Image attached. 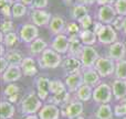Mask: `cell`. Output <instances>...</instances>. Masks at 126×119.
<instances>
[{
  "label": "cell",
  "instance_id": "1f68e13d",
  "mask_svg": "<svg viewBox=\"0 0 126 119\" xmlns=\"http://www.w3.org/2000/svg\"><path fill=\"white\" fill-rule=\"evenodd\" d=\"M6 60L8 61L9 65H15V66H19V65H21L22 61H23L21 54H20L19 52H17V51H11V52L7 53Z\"/></svg>",
  "mask_w": 126,
  "mask_h": 119
},
{
  "label": "cell",
  "instance_id": "b9f144b4",
  "mask_svg": "<svg viewBox=\"0 0 126 119\" xmlns=\"http://www.w3.org/2000/svg\"><path fill=\"white\" fill-rule=\"evenodd\" d=\"M115 115L118 116V117H123V116H126V104L122 103V104H118L115 106Z\"/></svg>",
  "mask_w": 126,
  "mask_h": 119
},
{
  "label": "cell",
  "instance_id": "60d3db41",
  "mask_svg": "<svg viewBox=\"0 0 126 119\" xmlns=\"http://www.w3.org/2000/svg\"><path fill=\"white\" fill-rule=\"evenodd\" d=\"M49 4V0H34L32 4V9H40L44 10Z\"/></svg>",
  "mask_w": 126,
  "mask_h": 119
},
{
  "label": "cell",
  "instance_id": "5b68a950",
  "mask_svg": "<svg viewBox=\"0 0 126 119\" xmlns=\"http://www.w3.org/2000/svg\"><path fill=\"white\" fill-rule=\"evenodd\" d=\"M80 57H81V62H82L83 66L86 67V68H91V67L95 66L96 62L98 60V54L94 48L85 45L83 48Z\"/></svg>",
  "mask_w": 126,
  "mask_h": 119
},
{
  "label": "cell",
  "instance_id": "8d00e7d4",
  "mask_svg": "<svg viewBox=\"0 0 126 119\" xmlns=\"http://www.w3.org/2000/svg\"><path fill=\"white\" fill-rule=\"evenodd\" d=\"M114 8L117 15L126 17V0H116L114 3Z\"/></svg>",
  "mask_w": 126,
  "mask_h": 119
},
{
  "label": "cell",
  "instance_id": "ac0fdd59",
  "mask_svg": "<svg viewBox=\"0 0 126 119\" xmlns=\"http://www.w3.org/2000/svg\"><path fill=\"white\" fill-rule=\"evenodd\" d=\"M40 119H59L60 110L55 105H46L40 110Z\"/></svg>",
  "mask_w": 126,
  "mask_h": 119
},
{
  "label": "cell",
  "instance_id": "c3c4849f",
  "mask_svg": "<svg viewBox=\"0 0 126 119\" xmlns=\"http://www.w3.org/2000/svg\"><path fill=\"white\" fill-rule=\"evenodd\" d=\"M123 31L126 34V17H124V21H123Z\"/></svg>",
  "mask_w": 126,
  "mask_h": 119
},
{
  "label": "cell",
  "instance_id": "681fc988",
  "mask_svg": "<svg viewBox=\"0 0 126 119\" xmlns=\"http://www.w3.org/2000/svg\"><path fill=\"white\" fill-rule=\"evenodd\" d=\"M23 119H38V117H35V116H33V115H28L26 118H23Z\"/></svg>",
  "mask_w": 126,
  "mask_h": 119
},
{
  "label": "cell",
  "instance_id": "e0dca14e",
  "mask_svg": "<svg viewBox=\"0 0 126 119\" xmlns=\"http://www.w3.org/2000/svg\"><path fill=\"white\" fill-rule=\"evenodd\" d=\"M49 26H50L51 32H52L53 34L58 35V34H61L63 31L65 30L66 24H65L64 19H63L61 15L55 14V15H53L52 19H51L50 23H49Z\"/></svg>",
  "mask_w": 126,
  "mask_h": 119
},
{
  "label": "cell",
  "instance_id": "9f6ffc18",
  "mask_svg": "<svg viewBox=\"0 0 126 119\" xmlns=\"http://www.w3.org/2000/svg\"><path fill=\"white\" fill-rule=\"evenodd\" d=\"M123 119H126V118H123Z\"/></svg>",
  "mask_w": 126,
  "mask_h": 119
},
{
  "label": "cell",
  "instance_id": "44dd1931",
  "mask_svg": "<svg viewBox=\"0 0 126 119\" xmlns=\"http://www.w3.org/2000/svg\"><path fill=\"white\" fill-rule=\"evenodd\" d=\"M83 82L84 84L89 85V86H95L96 84H98L100 82V74L97 73L96 69L87 68L83 72Z\"/></svg>",
  "mask_w": 126,
  "mask_h": 119
},
{
  "label": "cell",
  "instance_id": "7bdbcfd3",
  "mask_svg": "<svg viewBox=\"0 0 126 119\" xmlns=\"http://www.w3.org/2000/svg\"><path fill=\"white\" fill-rule=\"evenodd\" d=\"M123 21H124V17L117 15V17L115 18V20L113 21L112 26H114L115 30H123Z\"/></svg>",
  "mask_w": 126,
  "mask_h": 119
},
{
  "label": "cell",
  "instance_id": "d4e9b609",
  "mask_svg": "<svg viewBox=\"0 0 126 119\" xmlns=\"http://www.w3.org/2000/svg\"><path fill=\"white\" fill-rule=\"evenodd\" d=\"M76 96L82 102H87L91 99V97H93V92L91 89V86L86 84H83L80 88L76 91Z\"/></svg>",
  "mask_w": 126,
  "mask_h": 119
},
{
  "label": "cell",
  "instance_id": "ab89813d",
  "mask_svg": "<svg viewBox=\"0 0 126 119\" xmlns=\"http://www.w3.org/2000/svg\"><path fill=\"white\" fill-rule=\"evenodd\" d=\"M79 23H80L81 28L83 29V30H86V29H89L91 26H93V21H92V18L91 15H85L83 19H81L80 21H79Z\"/></svg>",
  "mask_w": 126,
  "mask_h": 119
},
{
  "label": "cell",
  "instance_id": "74e56055",
  "mask_svg": "<svg viewBox=\"0 0 126 119\" xmlns=\"http://www.w3.org/2000/svg\"><path fill=\"white\" fill-rule=\"evenodd\" d=\"M65 31L71 35H78V33L80 32V26L76 23L75 21H72V22H69L65 26Z\"/></svg>",
  "mask_w": 126,
  "mask_h": 119
},
{
  "label": "cell",
  "instance_id": "3957f363",
  "mask_svg": "<svg viewBox=\"0 0 126 119\" xmlns=\"http://www.w3.org/2000/svg\"><path fill=\"white\" fill-rule=\"evenodd\" d=\"M95 69L100 74L101 77H106V76L112 75L115 72L114 60H112L111 57H98L95 64Z\"/></svg>",
  "mask_w": 126,
  "mask_h": 119
},
{
  "label": "cell",
  "instance_id": "6f0895ef",
  "mask_svg": "<svg viewBox=\"0 0 126 119\" xmlns=\"http://www.w3.org/2000/svg\"><path fill=\"white\" fill-rule=\"evenodd\" d=\"M13 1H16V0H13Z\"/></svg>",
  "mask_w": 126,
  "mask_h": 119
},
{
  "label": "cell",
  "instance_id": "11a10c76",
  "mask_svg": "<svg viewBox=\"0 0 126 119\" xmlns=\"http://www.w3.org/2000/svg\"><path fill=\"white\" fill-rule=\"evenodd\" d=\"M125 45H126V42H125Z\"/></svg>",
  "mask_w": 126,
  "mask_h": 119
},
{
  "label": "cell",
  "instance_id": "f1b7e54d",
  "mask_svg": "<svg viewBox=\"0 0 126 119\" xmlns=\"http://www.w3.org/2000/svg\"><path fill=\"white\" fill-rule=\"evenodd\" d=\"M15 114V107L10 102L1 103V119H9Z\"/></svg>",
  "mask_w": 126,
  "mask_h": 119
},
{
  "label": "cell",
  "instance_id": "f35d334b",
  "mask_svg": "<svg viewBox=\"0 0 126 119\" xmlns=\"http://www.w3.org/2000/svg\"><path fill=\"white\" fill-rule=\"evenodd\" d=\"M12 29H13V23L11 20L9 19H6L2 21V24H1V33L2 34H6V33H9V32H12Z\"/></svg>",
  "mask_w": 126,
  "mask_h": 119
},
{
  "label": "cell",
  "instance_id": "d6986e66",
  "mask_svg": "<svg viewBox=\"0 0 126 119\" xmlns=\"http://www.w3.org/2000/svg\"><path fill=\"white\" fill-rule=\"evenodd\" d=\"M21 69L26 76H34L38 72L35 61L32 57H24L21 63Z\"/></svg>",
  "mask_w": 126,
  "mask_h": 119
},
{
  "label": "cell",
  "instance_id": "4316f807",
  "mask_svg": "<svg viewBox=\"0 0 126 119\" xmlns=\"http://www.w3.org/2000/svg\"><path fill=\"white\" fill-rule=\"evenodd\" d=\"M18 94H19V87L16 84H8L4 88V96L10 103H15L18 99Z\"/></svg>",
  "mask_w": 126,
  "mask_h": 119
},
{
  "label": "cell",
  "instance_id": "816d5d0a",
  "mask_svg": "<svg viewBox=\"0 0 126 119\" xmlns=\"http://www.w3.org/2000/svg\"><path fill=\"white\" fill-rule=\"evenodd\" d=\"M74 119H84L83 117H80V116H79V117H76V118H74Z\"/></svg>",
  "mask_w": 126,
  "mask_h": 119
},
{
  "label": "cell",
  "instance_id": "7c38bea8",
  "mask_svg": "<svg viewBox=\"0 0 126 119\" xmlns=\"http://www.w3.org/2000/svg\"><path fill=\"white\" fill-rule=\"evenodd\" d=\"M21 78V68L19 66L9 65V67L2 73V80L4 83H13Z\"/></svg>",
  "mask_w": 126,
  "mask_h": 119
},
{
  "label": "cell",
  "instance_id": "7402d4cb",
  "mask_svg": "<svg viewBox=\"0 0 126 119\" xmlns=\"http://www.w3.org/2000/svg\"><path fill=\"white\" fill-rule=\"evenodd\" d=\"M87 14H89V9H87V7L85 4L79 3V2L73 4V7L71 9V15L75 21L79 22L81 19H83Z\"/></svg>",
  "mask_w": 126,
  "mask_h": 119
},
{
  "label": "cell",
  "instance_id": "6da1fadb",
  "mask_svg": "<svg viewBox=\"0 0 126 119\" xmlns=\"http://www.w3.org/2000/svg\"><path fill=\"white\" fill-rule=\"evenodd\" d=\"M42 68H57L62 62L61 54L53 49H46L39 60Z\"/></svg>",
  "mask_w": 126,
  "mask_h": 119
},
{
  "label": "cell",
  "instance_id": "7dc6e473",
  "mask_svg": "<svg viewBox=\"0 0 126 119\" xmlns=\"http://www.w3.org/2000/svg\"><path fill=\"white\" fill-rule=\"evenodd\" d=\"M19 1L22 2L23 4H26V6H32L34 0H19Z\"/></svg>",
  "mask_w": 126,
  "mask_h": 119
},
{
  "label": "cell",
  "instance_id": "8fae6325",
  "mask_svg": "<svg viewBox=\"0 0 126 119\" xmlns=\"http://www.w3.org/2000/svg\"><path fill=\"white\" fill-rule=\"evenodd\" d=\"M63 68L67 74H75L80 73L81 67L83 66L81 60H79L76 56H72L70 55L69 57H66L62 63Z\"/></svg>",
  "mask_w": 126,
  "mask_h": 119
},
{
  "label": "cell",
  "instance_id": "ffe728a7",
  "mask_svg": "<svg viewBox=\"0 0 126 119\" xmlns=\"http://www.w3.org/2000/svg\"><path fill=\"white\" fill-rule=\"evenodd\" d=\"M83 48L84 46H82V41H81L79 35H71L70 37V49H69L70 55L76 57L80 56Z\"/></svg>",
  "mask_w": 126,
  "mask_h": 119
},
{
  "label": "cell",
  "instance_id": "2e32d148",
  "mask_svg": "<svg viewBox=\"0 0 126 119\" xmlns=\"http://www.w3.org/2000/svg\"><path fill=\"white\" fill-rule=\"evenodd\" d=\"M112 91H113V95L116 99L124 100L126 98V80L116 78L112 85Z\"/></svg>",
  "mask_w": 126,
  "mask_h": 119
},
{
  "label": "cell",
  "instance_id": "f5cc1de1",
  "mask_svg": "<svg viewBox=\"0 0 126 119\" xmlns=\"http://www.w3.org/2000/svg\"><path fill=\"white\" fill-rule=\"evenodd\" d=\"M64 1H66V2H67V3H69V2H70V1H71V0H64Z\"/></svg>",
  "mask_w": 126,
  "mask_h": 119
},
{
  "label": "cell",
  "instance_id": "484cf974",
  "mask_svg": "<svg viewBox=\"0 0 126 119\" xmlns=\"http://www.w3.org/2000/svg\"><path fill=\"white\" fill-rule=\"evenodd\" d=\"M47 49V43L43 39H35L33 42H31L30 44V52L33 55H38L40 53H43V51Z\"/></svg>",
  "mask_w": 126,
  "mask_h": 119
},
{
  "label": "cell",
  "instance_id": "836d02e7",
  "mask_svg": "<svg viewBox=\"0 0 126 119\" xmlns=\"http://www.w3.org/2000/svg\"><path fill=\"white\" fill-rule=\"evenodd\" d=\"M65 91H66V89H65V86L61 80H59V79L50 80V93H52L53 95L61 94Z\"/></svg>",
  "mask_w": 126,
  "mask_h": 119
},
{
  "label": "cell",
  "instance_id": "4fadbf2b",
  "mask_svg": "<svg viewBox=\"0 0 126 119\" xmlns=\"http://www.w3.org/2000/svg\"><path fill=\"white\" fill-rule=\"evenodd\" d=\"M126 53V45L122 42H115V43L110 45L109 55L112 60L121 61L124 59Z\"/></svg>",
  "mask_w": 126,
  "mask_h": 119
},
{
  "label": "cell",
  "instance_id": "5bb4252c",
  "mask_svg": "<svg viewBox=\"0 0 126 119\" xmlns=\"http://www.w3.org/2000/svg\"><path fill=\"white\" fill-rule=\"evenodd\" d=\"M83 84H84L83 76L80 73L69 74L66 79H65V86L67 87L70 92H76Z\"/></svg>",
  "mask_w": 126,
  "mask_h": 119
},
{
  "label": "cell",
  "instance_id": "4dcf8cb0",
  "mask_svg": "<svg viewBox=\"0 0 126 119\" xmlns=\"http://www.w3.org/2000/svg\"><path fill=\"white\" fill-rule=\"evenodd\" d=\"M115 76L117 79L126 80V60L117 61L115 65Z\"/></svg>",
  "mask_w": 126,
  "mask_h": 119
},
{
  "label": "cell",
  "instance_id": "9a60e30c",
  "mask_svg": "<svg viewBox=\"0 0 126 119\" xmlns=\"http://www.w3.org/2000/svg\"><path fill=\"white\" fill-rule=\"evenodd\" d=\"M37 95L39 96L40 99H47L48 95L50 93V79L48 77H41L38 78L37 80Z\"/></svg>",
  "mask_w": 126,
  "mask_h": 119
},
{
  "label": "cell",
  "instance_id": "8992f818",
  "mask_svg": "<svg viewBox=\"0 0 126 119\" xmlns=\"http://www.w3.org/2000/svg\"><path fill=\"white\" fill-rule=\"evenodd\" d=\"M97 39L102 44L111 45V44L116 42L117 33H116V30L114 29L113 26H111V24H104L102 30L97 34Z\"/></svg>",
  "mask_w": 126,
  "mask_h": 119
},
{
  "label": "cell",
  "instance_id": "52a82bcc",
  "mask_svg": "<svg viewBox=\"0 0 126 119\" xmlns=\"http://www.w3.org/2000/svg\"><path fill=\"white\" fill-rule=\"evenodd\" d=\"M117 17L116 10L112 4H105V6H101L97 11V18L100 22L105 24H111Z\"/></svg>",
  "mask_w": 126,
  "mask_h": 119
},
{
  "label": "cell",
  "instance_id": "f6af8a7d",
  "mask_svg": "<svg viewBox=\"0 0 126 119\" xmlns=\"http://www.w3.org/2000/svg\"><path fill=\"white\" fill-rule=\"evenodd\" d=\"M103 26H104V24H102V22H95V23H94L93 31H94V33H96V35H97L98 33H100V31L102 30Z\"/></svg>",
  "mask_w": 126,
  "mask_h": 119
},
{
  "label": "cell",
  "instance_id": "603a6c76",
  "mask_svg": "<svg viewBox=\"0 0 126 119\" xmlns=\"http://www.w3.org/2000/svg\"><path fill=\"white\" fill-rule=\"evenodd\" d=\"M83 113V104L81 102H73L66 107V116L70 119H74Z\"/></svg>",
  "mask_w": 126,
  "mask_h": 119
},
{
  "label": "cell",
  "instance_id": "cb8c5ba5",
  "mask_svg": "<svg viewBox=\"0 0 126 119\" xmlns=\"http://www.w3.org/2000/svg\"><path fill=\"white\" fill-rule=\"evenodd\" d=\"M80 39L83 44L92 46L96 42V33H94V31L90 30V29L82 30L80 33Z\"/></svg>",
  "mask_w": 126,
  "mask_h": 119
},
{
  "label": "cell",
  "instance_id": "db71d44e",
  "mask_svg": "<svg viewBox=\"0 0 126 119\" xmlns=\"http://www.w3.org/2000/svg\"><path fill=\"white\" fill-rule=\"evenodd\" d=\"M123 103H124V104H126V98H125L124 100H123Z\"/></svg>",
  "mask_w": 126,
  "mask_h": 119
},
{
  "label": "cell",
  "instance_id": "ee69618b",
  "mask_svg": "<svg viewBox=\"0 0 126 119\" xmlns=\"http://www.w3.org/2000/svg\"><path fill=\"white\" fill-rule=\"evenodd\" d=\"M8 67H9L8 61L6 60V57H4V56H1V73H3V72L6 71Z\"/></svg>",
  "mask_w": 126,
  "mask_h": 119
},
{
  "label": "cell",
  "instance_id": "30bf717a",
  "mask_svg": "<svg viewBox=\"0 0 126 119\" xmlns=\"http://www.w3.org/2000/svg\"><path fill=\"white\" fill-rule=\"evenodd\" d=\"M52 49L60 54H65L70 49V38L65 34H58L52 42Z\"/></svg>",
  "mask_w": 126,
  "mask_h": 119
},
{
  "label": "cell",
  "instance_id": "9c48e42d",
  "mask_svg": "<svg viewBox=\"0 0 126 119\" xmlns=\"http://www.w3.org/2000/svg\"><path fill=\"white\" fill-rule=\"evenodd\" d=\"M31 21L37 26H44L50 23L52 15L46 10H40V9H33L31 11Z\"/></svg>",
  "mask_w": 126,
  "mask_h": 119
},
{
  "label": "cell",
  "instance_id": "ba28073f",
  "mask_svg": "<svg viewBox=\"0 0 126 119\" xmlns=\"http://www.w3.org/2000/svg\"><path fill=\"white\" fill-rule=\"evenodd\" d=\"M19 34H20V39L23 42H26V43H31V42H33L35 39H38L39 30H38V26H35V24L26 23L21 26Z\"/></svg>",
  "mask_w": 126,
  "mask_h": 119
},
{
  "label": "cell",
  "instance_id": "83f0119b",
  "mask_svg": "<svg viewBox=\"0 0 126 119\" xmlns=\"http://www.w3.org/2000/svg\"><path fill=\"white\" fill-rule=\"evenodd\" d=\"M27 13V6L20 1H15L12 4V18L20 19Z\"/></svg>",
  "mask_w": 126,
  "mask_h": 119
},
{
  "label": "cell",
  "instance_id": "e575fe53",
  "mask_svg": "<svg viewBox=\"0 0 126 119\" xmlns=\"http://www.w3.org/2000/svg\"><path fill=\"white\" fill-rule=\"evenodd\" d=\"M18 41V37L15 32H9V33H6V34H2L1 33V42L2 44L7 46H12L17 43Z\"/></svg>",
  "mask_w": 126,
  "mask_h": 119
},
{
  "label": "cell",
  "instance_id": "f907efd6",
  "mask_svg": "<svg viewBox=\"0 0 126 119\" xmlns=\"http://www.w3.org/2000/svg\"><path fill=\"white\" fill-rule=\"evenodd\" d=\"M109 1H110V3H115V1H116V0H109Z\"/></svg>",
  "mask_w": 126,
  "mask_h": 119
},
{
  "label": "cell",
  "instance_id": "d6a6232c",
  "mask_svg": "<svg viewBox=\"0 0 126 119\" xmlns=\"http://www.w3.org/2000/svg\"><path fill=\"white\" fill-rule=\"evenodd\" d=\"M96 116L98 119H111L113 116L111 106L107 104H102L96 111Z\"/></svg>",
  "mask_w": 126,
  "mask_h": 119
},
{
  "label": "cell",
  "instance_id": "7a4b0ae2",
  "mask_svg": "<svg viewBox=\"0 0 126 119\" xmlns=\"http://www.w3.org/2000/svg\"><path fill=\"white\" fill-rule=\"evenodd\" d=\"M41 108V102L39 99V96L34 93H30L23 100L21 104L22 113L26 115H32L37 113Z\"/></svg>",
  "mask_w": 126,
  "mask_h": 119
},
{
  "label": "cell",
  "instance_id": "277c9868",
  "mask_svg": "<svg viewBox=\"0 0 126 119\" xmlns=\"http://www.w3.org/2000/svg\"><path fill=\"white\" fill-rule=\"evenodd\" d=\"M112 92L109 84L102 83L93 91V99L100 104H106L112 99Z\"/></svg>",
  "mask_w": 126,
  "mask_h": 119
},
{
  "label": "cell",
  "instance_id": "d590c367",
  "mask_svg": "<svg viewBox=\"0 0 126 119\" xmlns=\"http://www.w3.org/2000/svg\"><path fill=\"white\" fill-rule=\"evenodd\" d=\"M69 99V95H67V92H63L61 94H57V95H53L52 97L50 98V103L54 105H62L65 104Z\"/></svg>",
  "mask_w": 126,
  "mask_h": 119
},
{
  "label": "cell",
  "instance_id": "bcb514c9",
  "mask_svg": "<svg viewBox=\"0 0 126 119\" xmlns=\"http://www.w3.org/2000/svg\"><path fill=\"white\" fill-rule=\"evenodd\" d=\"M98 0H76V2L79 3H83L85 6H91V4H94V3H97Z\"/></svg>",
  "mask_w": 126,
  "mask_h": 119
},
{
  "label": "cell",
  "instance_id": "f546056e",
  "mask_svg": "<svg viewBox=\"0 0 126 119\" xmlns=\"http://www.w3.org/2000/svg\"><path fill=\"white\" fill-rule=\"evenodd\" d=\"M13 0H0V7H1V13L3 14L4 18L9 19L12 17V4Z\"/></svg>",
  "mask_w": 126,
  "mask_h": 119
}]
</instances>
